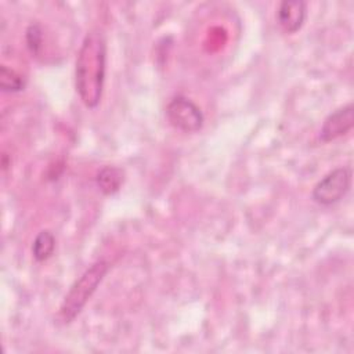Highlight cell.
Listing matches in <instances>:
<instances>
[{
    "instance_id": "30bf717a",
    "label": "cell",
    "mask_w": 354,
    "mask_h": 354,
    "mask_svg": "<svg viewBox=\"0 0 354 354\" xmlns=\"http://www.w3.org/2000/svg\"><path fill=\"white\" fill-rule=\"evenodd\" d=\"M26 46L29 48V51L32 54H37L39 53V48L41 46V37H43V33H41V28L37 25V24H30L28 28H26Z\"/></svg>"
},
{
    "instance_id": "ba28073f",
    "label": "cell",
    "mask_w": 354,
    "mask_h": 354,
    "mask_svg": "<svg viewBox=\"0 0 354 354\" xmlns=\"http://www.w3.org/2000/svg\"><path fill=\"white\" fill-rule=\"evenodd\" d=\"M55 249V236L50 230L40 231L32 243L33 259L39 263L48 260Z\"/></svg>"
},
{
    "instance_id": "52a82bcc",
    "label": "cell",
    "mask_w": 354,
    "mask_h": 354,
    "mask_svg": "<svg viewBox=\"0 0 354 354\" xmlns=\"http://www.w3.org/2000/svg\"><path fill=\"white\" fill-rule=\"evenodd\" d=\"M124 173L116 166H104L97 174V185L105 195H112L119 191L123 184Z\"/></svg>"
},
{
    "instance_id": "8992f818",
    "label": "cell",
    "mask_w": 354,
    "mask_h": 354,
    "mask_svg": "<svg viewBox=\"0 0 354 354\" xmlns=\"http://www.w3.org/2000/svg\"><path fill=\"white\" fill-rule=\"evenodd\" d=\"M307 4L303 0H283L277 10V19L279 26L286 33L297 32L306 19Z\"/></svg>"
},
{
    "instance_id": "3957f363",
    "label": "cell",
    "mask_w": 354,
    "mask_h": 354,
    "mask_svg": "<svg viewBox=\"0 0 354 354\" xmlns=\"http://www.w3.org/2000/svg\"><path fill=\"white\" fill-rule=\"evenodd\" d=\"M351 169L336 167L326 173L313 188L311 198L322 206H330L342 201L351 187Z\"/></svg>"
},
{
    "instance_id": "5b68a950",
    "label": "cell",
    "mask_w": 354,
    "mask_h": 354,
    "mask_svg": "<svg viewBox=\"0 0 354 354\" xmlns=\"http://www.w3.org/2000/svg\"><path fill=\"white\" fill-rule=\"evenodd\" d=\"M354 127V105L350 102L332 111L325 119L319 130L322 142L333 141L347 134Z\"/></svg>"
},
{
    "instance_id": "9c48e42d",
    "label": "cell",
    "mask_w": 354,
    "mask_h": 354,
    "mask_svg": "<svg viewBox=\"0 0 354 354\" xmlns=\"http://www.w3.org/2000/svg\"><path fill=\"white\" fill-rule=\"evenodd\" d=\"M25 79L22 75H19L12 68H8L7 65L0 66V87L3 91L7 93H17L24 90L25 87Z\"/></svg>"
},
{
    "instance_id": "6da1fadb",
    "label": "cell",
    "mask_w": 354,
    "mask_h": 354,
    "mask_svg": "<svg viewBox=\"0 0 354 354\" xmlns=\"http://www.w3.org/2000/svg\"><path fill=\"white\" fill-rule=\"evenodd\" d=\"M106 75V39L100 28L90 29L82 40L75 64V86L88 109L98 106Z\"/></svg>"
},
{
    "instance_id": "7a4b0ae2",
    "label": "cell",
    "mask_w": 354,
    "mask_h": 354,
    "mask_svg": "<svg viewBox=\"0 0 354 354\" xmlns=\"http://www.w3.org/2000/svg\"><path fill=\"white\" fill-rule=\"evenodd\" d=\"M109 267L111 264L106 260H97L90 267H87L72 283L59 306L58 318L61 322L69 324L82 313L93 293L105 278Z\"/></svg>"
},
{
    "instance_id": "277c9868",
    "label": "cell",
    "mask_w": 354,
    "mask_h": 354,
    "mask_svg": "<svg viewBox=\"0 0 354 354\" xmlns=\"http://www.w3.org/2000/svg\"><path fill=\"white\" fill-rule=\"evenodd\" d=\"M166 118L169 123L184 133H196L202 129L205 116L202 109L188 97L176 95L166 106Z\"/></svg>"
}]
</instances>
